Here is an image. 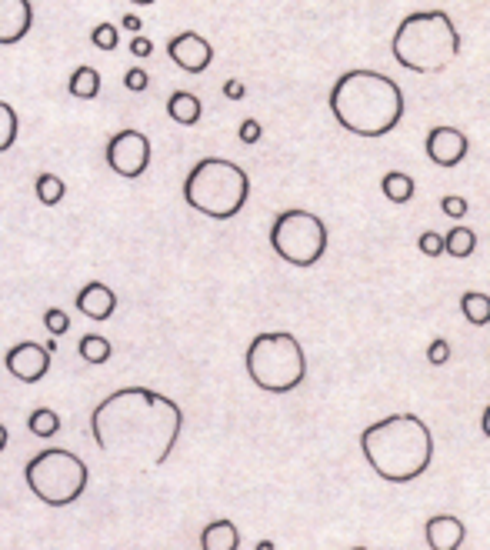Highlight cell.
<instances>
[{"mask_svg": "<svg viewBox=\"0 0 490 550\" xmlns=\"http://www.w3.org/2000/svg\"><path fill=\"white\" fill-rule=\"evenodd\" d=\"M270 247L284 264L294 267H314L327 254V224L314 210H284L270 224Z\"/></svg>", "mask_w": 490, "mask_h": 550, "instance_id": "8", "label": "cell"}, {"mask_svg": "<svg viewBox=\"0 0 490 550\" xmlns=\"http://www.w3.org/2000/svg\"><path fill=\"white\" fill-rule=\"evenodd\" d=\"M70 97H77V100H94L100 94V74H97V67H77L74 74H70Z\"/></svg>", "mask_w": 490, "mask_h": 550, "instance_id": "19", "label": "cell"}, {"mask_svg": "<svg viewBox=\"0 0 490 550\" xmlns=\"http://www.w3.org/2000/svg\"><path fill=\"white\" fill-rule=\"evenodd\" d=\"M130 4H140V7H147V4H154V0H130Z\"/></svg>", "mask_w": 490, "mask_h": 550, "instance_id": "39", "label": "cell"}, {"mask_svg": "<svg viewBox=\"0 0 490 550\" xmlns=\"http://www.w3.org/2000/svg\"><path fill=\"white\" fill-rule=\"evenodd\" d=\"M107 167L114 170L117 177L137 180L144 170L150 167V140L140 130H117L114 137L107 140Z\"/></svg>", "mask_w": 490, "mask_h": 550, "instance_id": "9", "label": "cell"}, {"mask_svg": "<svg viewBox=\"0 0 490 550\" xmlns=\"http://www.w3.org/2000/svg\"><path fill=\"white\" fill-rule=\"evenodd\" d=\"M77 354L80 360H87V364H107L114 347H110V340L104 334H84L77 344Z\"/></svg>", "mask_w": 490, "mask_h": 550, "instance_id": "22", "label": "cell"}, {"mask_svg": "<svg viewBox=\"0 0 490 550\" xmlns=\"http://www.w3.org/2000/svg\"><path fill=\"white\" fill-rule=\"evenodd\" d=\"M380 190H384V197L390 200V204H410L417 187H414V177L410 174L390 170V174H384V180H380Z\"/></svg>", "mask_w": 490, "mask_h": 550, "instance_id": "18", "label": "cell"}, {"mask_svg": "<svg viewBox=\"0 0 490 550\" xmlns=\"http://www.w3.org/2000/svg\"><path fill=\"white\" fill-rule=\"evenodd\" d=\"M417 247H420V254L440 257V254H444V237H440L437 230H424V234L417 237Z\"/></svg>", "mask_w": 490, "mask_h": 550, "instance_id": "28", "label": "cell"}, {"mask_svg": "<svg viewBox=\"0 0 490 550\" xmlns=\"http://www.w3.org/2000/svg\"><path fill=\"white\" fill-rule=\"evenodd\" d=\"M130 54H134V57H150V54H154V44H150V40L147 37H130Z\"/></svg>", "mask_w": 490, "mask_h": 550, "instance_id": "33", "label": "cell"}, {"mask_svg": "<svg viewBox=\"0 0 490 550\" xmlns=\"http://www.w3.org/2000/svg\"><path fill=\"white\" fill-rule=\"evenodd\" d=\"M27 430H30L34 437L47 440V437H54L57 430H60V417H57L50 407H37L34 414L27 417Z\"/></svg>", "mask_w": 490, "mask_h": 550, "instance_id": "24", "label": "cell"}, {"mask_svg": "<svg viewBox=\"0 0 490 550\" xmlns=\"http://www.w3.org/2000/svg\"><path fill=\"white\" fill-rule=\"evenodd\" d=\"M17 134H20V120H17V110L0 100V154L10 150L17 144Z\"/></svg>", "mask_w": 490, "mask_h": 550, "instance_id": "25", "label": "cell"}, {"mask_svg": "<svg viewBox=\"0 0 490 550\" xmlns=\"http://www.w3.org/2000/svg\"><path fill=\"white\" fill-rule=\"evenodd\" d=\"M257 550H274V544H270V540H260Z\"/></svg>", "mask_w": 490, "mask_h": 550, "instance_id": "38", "label": "cell"}, {"mask_svg": "<svg viewBox=\"0 0 490 550\" xmlns=\"http://www.w3.org/2000/svg\"><path fill=\"white\" fill-rule=\"evenodd\" d=\"M360 454L380 480L410 484L434 460V434L417 414H390L360 430Z\"/></svg>", "mask_w": 490, "mask_h": 550, "instance_id": "2", "label": "cell"}, {"mask_svg": "<svg viewBox=\"0 0 490 550\" xmlns=\"http://www.w3.org/2000/svg\"><path fill=\"white\" fill-rule=\"evenodd\" d=\"M477 250V234L470 227H450L444 234V254L464 260Z\"/></svg>", "mask_w": 490, "mask_h": 550, "instance_id": "21", "label": "cell"}, {"mask_svg": "<svg viewBox=\"0 0 490 550\" xmlns=\"http://www.w3.org/2000/svg\"><path fill=\"white\" fill-rule=\"evenodd\" d=\"M424 537H427L430 550H460L464 547L467 527H464V520L454 514H437L424 524Z\"/></svg>", "mask_w": 490, "mask_h": 550, "instance_id": "15", "label": "cell"}, {"mask_svg": "<svg viewBox=\"0 0 490 550\" xmlns=\"http://www.w3.org/2000/svg\"><path fill=\"white\" fill-rule=\"evenodd\" d=\"M404 90L377 70H347L330 90L334 120L354 137H387L404 117Z\"/></svg>", "mask_w": 490, "mask_h": 550, "instance_id": "3", "label": "cell"}, {"mask_svg": "<svg viewBox=\"0 0 490 550\" xmlns=\"http://www.w3.org/2000/svg\"><path fill=\"white\" fill-rule=\"evenodd\" d=\"M44 327L50 330V337L67 334V330H70V317H67V310H60V307H47V310H44Z\"/></svg>", "mask_w": 490, "mask_h": 550, "instance_id": "27", "label": "cell"}, {"mask_svg": "<svg viewBox=\"0 0 490 550\" xmlns=\"http://www.w3.org/2000/svg\"><path fill=\"white\" fill-rule=\"evenodd\" d=\"M77 310L87 320H97V324H100V320L114 317L117 294L104 284V280H87V284L77 290Z\"/></svg>", "mask_w": 490, "mask_h": 550, "instance_id": "14", "label": "cell"}, {"mask_svg": "<svg viewBox=\"0 0 490 550\" xmlns=\"http://www.w3.org/2000/svg\"><path fill=\"white\" fill-rule=\"evenodd\" d=\"M480 434L490 440V404L484 407V414H480Z\"/></svg>", "mask_w": 490, "mask_h": 550, "instance_id": "36", "label": "cell"}, {"mask_svg": "<svg viewBox=\"0 0 490 550\" xmlns=\"http://www.w3.org/2000/svg\"><path fill=\"white\" fill-rule=\"evenodd\" d=\"M120 24H124V27L130 30V34H134V37H137V34H140V27H144V20H140L137 14H127L124 20H120Z\"/></svg>", "mask_w": 490, "mask_h": 550, "instance_id": "35", "label": "cell"}, {"mask_svg": "<svg viewBox=\"0 0 490 550\" xmlns=\"http://www.w3.org/2000/svg\"><path fill=\"white\" fill-rule=\"evenodd\" d=\"M427 157L434 160L437 167H457L460 160L467 157V150H470V140L464 130H457V127H447V124H440L434 127L427 134Z\"/></svg>", "mask_w": 490, "mask_h": 550, "instance_id": "12", "label": "cell"}, {"mask_svg": "<svg viewBox=\"0 0 490 550\" xmlns=\"http://www.w3.org/2000/svg\"><path fill=\"white\" fill-rule=\"evenodd\" d=\"M237 137H240V144H257V140L264 137V127H260V120L247 117V120H240Z\"/></svg>", "mask_w": 490, "mask_h": 550, "instance_id": "31", "label": "cell"}, {"mask_svg": "<svg viewBox=\"0 0 490 550\" xmlns=\"http://www.w3.org/2000/svg\"><path fill=\"white\" fill-rule=\"evenodd\" d=\"M4 367L20 384H37L50 370V350L44 344H34V340H24V344H14L4 354Z\"/></svg>", "mask_w": 490, "mask_h": 550, "instance_id": "10", "label": "cell"}, {"mask_svg": "<svg viewBox=\"0 0 490 550\" xmlns=\"http://www.w3.org/2000/svg\"><path fill=\"white\" fill-rule=\"evenodd\" d=\"M167 114L180 127H194L200 114H204V107H200V100L194 94H187V90H174V94L167 97Z\"/></svg>", "mask_w": 490, "mask_h": 550, "instance_id": "17", "label": "cell"}, {"mask_svg": "<svg viewBox=\"0 0 490 550\" xmlns=\"http://www.w3.org/2000/svg\"><path fill=\"white\" fill-rule=\"evenodd\" d=\"M4 447H7V427L0 424V454H4Z\"/></svg>", "mask_w": 490, "mask_h": 550, "instance_id": "37", "label": "cell"}, {"mask_svg": "<svg viewBox=\"0 0 490 550\" xmlns=\"http://www.w3.org/2000/svg\"><path fill=\"white\" fill-rule=\"evenodd\" d=\"M460 310H464L467 324L487 327L490 324V294H480V290H467V294L460 297Z\"/></svg>", "mask_w": 490, "mask_h": 550, "instance_id": "20", "label": "cell"}, {"mask_svg": "<svg viewBox=\"0 0 490 550\" xmlns=\"http://www.w3.org/2000/svg\"><path fill=\"white\" fill-rule=\"evenodd\" d=\"M350 550H370V547H350Z\"/></svg>", "mask_w": 490, "mask_h": 550, "instance_id": "40", "label": "cell"}, {"mask_svg": "<svg viewBox=\"0 0 490 550\" xmlns=\"http://www.w3.org/2000/svg\"><path fill=\"white\" fill-rule=\"evenodd\" d=\"M87 477V464L67 447H47L24 464V480L30 494L47 507L77 504L80 494L87 490Z\"/></svg>", "mask_w": 490, "mask_h": 550, "instance_id": "7", "label": "cell"}, {"mask_svg": "<svg viewBox=\"0 0 490 550\" xmlns=\"http://www.w3.org/2000/svg\"><path fill=\"white\" fill-rule=\"evenodd\" d=\"M34 187H37V200L44 207H57L60 200H64V194H67V184L57 174H40Z\"/></svg>", "mask_w": 490, "mask_h": 550, "instance_id": "23", "label": "cell"}, {"mask_svg": "<svg viewBox=\"0 0 490 550\" xmlns=\"http://www.w3.org/2000/svg\"><path fill=\"white\" fill-rule=\"evenodd\" d=\"M250 197V177L247 170L227 157H204L190 167L184 180V200L197 214L230 220L244 210Z\"/></svg>", "mask_w": 490, "mask_h": 550, "instance_id": "5", "label": "cell"}, {"mask_svg": "<svg viewBox=\"0 0 490 550\" xmlns=\"http://www.w3.org/2000/svg\"><path fill=\"white\" fill-rule=\"evenodd\" d=\"M440 210H444V214L450 217V220H464L467 217V200L464 197H457V194H447L444 200H440Z\"/></svg>", "mask_w": 490, "mask_h": 550, "instance_id": "29", "label": "cell"}, {"mask_svg": "<svg viewBox=\"0 0 490 550\" xmlns=\"http://www.w3.org/2000/svg\"><path fill=\"white\" fill-rule=\"evenodd\" d=\"M240 547V530L234 520H210L200 534V550H237Z\"/></svg>", "mask_w": 490, "mask_h": 550, "instance_id": "16", "label": "cell"}, {"mask_svg": "<svg viewBox=\"0 0 490 550\" xmlns=\"http://www.w3.org/2000/svg\"><path fill=\"white\" fill-rule=\"evenodd\" d=\"M390 50L414 74H444L460 54V30L447 10H417L397 24Z\"/></svg>", "mask_w": 490, "mask_h": 550, "instance_id": "4", "label": "cell"}, {"mask_svg": "<svg viewBox=\"0 0 490 550\" xmlns=\"http://www.w3.org/2000/svg\"><path fill=\"white\" fill-rule=\"evenodd\" d=\"M117 27L114 24H97L94 30H90V44H94L97 50H117Z\"/></svg>", "mask_w": 490, "mask_h": 550, "instance_id": "26", "label": "cell"}, {"mask_svg": "<svg viewBox=\"0 0 490 550\" xmlns=\"http://www.w3.org/2000/svg\"><path fill=\"white\" fill-rule=\"evenodd\" d=\"M244 370L250 384L267 390V394H290L307 377V354L294 334L270 330V334H257L250 340Z\"/></svg>", "mask_w": 490, "mask_h": 550, "instance_id": "6", "label": "cell"}, {"mask_svg": "<svg viewBox=\"0 0 490 550\" xmlns=\"http://www.w3.org/2000/svg\"><path fill=\"white\" fill-rule=\"evenodd\" d=\"M167 54L180 70H187V74H204V70L214 64V47H210V40L204 34H197V30H184V34L170 37Z\"/></svg>", "mask_w": 490, "mask_h": 550, "instance_id": "11", "label": "cell"}, {"mask_svg": "<svg viewBox=\"0 0 490 550\" xmlns=\"http://www.w3.org/2000/svg\"><path fill=\"white\" fill-rule=\"evenodd\" d=\"M184 410L160 390L120 387L90 414V434L107 457L137 467H164L174 454Z\"/></svg>", "mask_w": 490, "mask_h": 550, "instance_id": "1", "label": "cell"}, {"mask_svg": "<svg viewBox=\"0 0 490 550\" xmlns=\"http://www.w3.org/2000/svg\"><path fill=\"white\" fill-rule=\"evenodd\" d=\"M124 87H127V90H134V94H140V90H147V87H150L147 70H140V67L127 70V74H124Z\"/></svg>", "mask_w": 490, "mask_h": 550, "instance_id": "32", "label": "cell"}, {"mask_svg": "<svg viewBox=\"0 0 490 550\" xmlns=\"http://www.w3.org/2000/svg\"><path fill=\"white\" fill-rule=\"evenodd\" d=\"M427 360H430V364H434V367H444L447 360H450V344H447L444 337H434V340H430V347H427Z\"/></svg>", "mask_w": 490, "mask_h": 550, "instance_id": "30", "label": "cell"}, {"mask_svg": "<svg viewBox=\"0 0 490 550\" xmlns=\"http://www.w3.org/2000/svg\"><path fill=\"white\" fill-rule=\"evenodd\" d=\"M34 27V7L30 0H0V44H20Z\"/></svg>", "mask_w": 490, "mask_h": 550, "instance_id": "13", "label": "cell"}, {"mask_svg": "<svg viewBox=\"0 0 490 550\" xmlns=\"http://www.w3.org/2000/svg\"><path fill=\"white\" fill-rule=\"evenodd\" d=\"M244 94H247V87L240 84V80H227V84H224V97H230V100H244Z\"/></svg>", "mask_w": 490, "mask_h": 550, "instance_id": "34", "label": "cell"}]
</instances>
